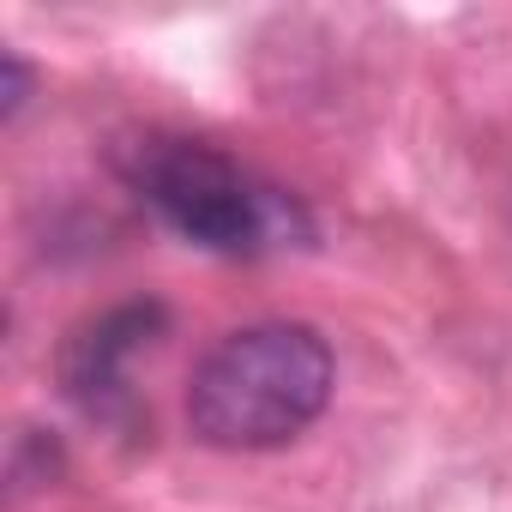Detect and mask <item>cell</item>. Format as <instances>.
Instances as JSON below:
<instances>
[{
    "mask_svg": "<svg viewBox=\"0 0 512 512\" xmlns=\"http://www.w3.org/2000/svg\"><path fill=\"white\" fill-rule=\"evenodd\" d=\"M332 404V344L302 320L241 326L205 350L187 386V422L217 452H272Z\"/></svg>",
    "mask_w": 512,
    "mask_h": 512,
    "instance_id": "cell-1",
    "label": "cell"
},
{
    "mask_svg": "<svg viewBox=\"0 0 512 512\" xmlns=\"http://www.w3.org/2000/svg\"><path fill=\"white\" fill-rule=\"evenodd\" d=\"M127 187L193 247L211 253H260L266 241L284 235L290 205L253 181L235 157H223L205 139H175V133H139L133 145L115 151Z\"/></svg>",
    "mask_w": 512,
    "mask_h": 512,
    "instance_id": "cell-2",
    "label": "cell"
},
{
    "mask_svg": "<svg viewBox=\"0 0 512 512\" xmlns=\"http://www.w3.org/2000/svg\"><path fill=\"white\" fill-rule=\"evenodd\" d=\"M163 308L157 302H127V308H109L103 320L79 326L61 350V386L67 398L91 416V422H115L127 428L133 422V386H127V356L145 350L157 332H163Z\"/></svg>",
    "mask_w": 512,
    "mask_h": 512,
    "instance_id": "cell-3",
    "label": "cell"
},
{
    "mask_svg": "<svg viewBox=\"0 0 512 512\" xmlns=\"http://www.w3.org/2000/svg\"><path fill=\"white\" fill-rule=\"evenodd\" d=\"M25 91H31V73H25V61L19 55H7V103H0V115H19V103H25Z\"/></svg>",
    "mask_w": 512,
    "mask_h": 512,
    "instance_id": "cell-4",
    "label": "cell"
}]
</instances>
